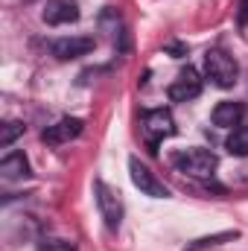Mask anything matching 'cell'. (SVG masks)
Listing matches in <instances>:
<instances>
[{"mask_svg": "<svg viewBox=\"0 0 248 251\" xmlns=\"http://www.w3.org/2000/svg\"><path fill=\"white\" fill-rule=\"evenodd\" d=\"M173 164H175L178 173H184L190 178H213V173L219 167L216 155L207 152V149H184L181 155L173 158Z\"/></svg>", "mask_w": 248, "mask_h": 251, "instance_id": "obj_1", "label": "cell"}, {"mask_svg": "<svg viewBox=\"0 0 248 251\" xmlns=\"http://www.w3.org/2000/svg\"><path fill=\"white\" fill-rule=\"evenodd\" d=\"M204 70L213 79V85H219V88H231L237 82V76H240L237 62L225 50H207L204 53Z\"/></svg>", "mask_w": 248, "mask_h": 251, "instance_id": "obj_2", "label": "cell"}, {"mask_svg": "<svg viewBox=\"0 0 248 251\" xmlns=\"http://www.w3.org/2000/svg\"><path fill=\"white\" fill-rule=\"evenodd\" d=\"M94 199H97V207H99L105 225H108L111 231H117L120 222H123V201H120V193L111 190L105 181H97V184H94Z\"/></svg>", "mask_w": 248, "mask_h": 251, "instance_id": "obj_3", "label": "cell"}, {"mask_svg": "<svg viewBox=\"0 0 248 251\" xmlns=\"http://www.w3.org/2000/svg\"><path fill=\"white\" fill-rule=\"evenodd\" d=\"M128 176H131V184L140 190L143 196H152V199H167V196H170L167 184H164L146 164H140L137 158L128 161Z\"/></svg>", "mask_w": 248, "mask_h": 251, "instance_id": "obj_4", "label": "cell"}, {"mask_svg": "<svg viewBox=\"0 0 248 251\" xmlns=\"http://www.w3.org/2000/svg\"><path fill=\"white\" fill-rule=\"evenodd\" d=\"M143 131L149 134V140H152V146H155L158 140L175 134V120H173V114H170L167 108H152V111L143 114Z\"/></svg>", "mask_w": 248, "mask_h": 251, "instance_id": "obj_5", "label": "cell"}, {"mask_svg": "<svg viewBox=\"0 0 248 251\" xmlns=\"http://www.w3.org/2000/svg\"><path fill=\"white\" fill-rule=\"evenodd\" d=\"M167 94H170L173 102H190V100H196L201 94V76H198V70L196 67H184L178 73V79L170 85Z\"/></svg>", "mask_w": 248, "mask_h": 251, "instance_id": "obj_6", "label": "cell"}, {"mask_svg": "<svg viewBox=\"0 0 248 251\" xmlns=\"http://www.w3.org/2000/svg\"><path fill=\"white\" fill-rule=\"evenodd\" d=\"M94 38H88V35H73V38H59V41H53L50 44V53L59 59V62H73V59H82V56H88L91 50H94Z\"/></svg>", "mask_w": 248, "mask_h": 251, "instance_id": "obj_7", "label": "cell"}, {"mask_svg": "<svg viewBox=\"0 0 248 251\" xmlns=\"http://www.w3.org/2000/svg\"><path fill=\"white\" fill-rule=\"evenodd\" d=\"M82 120L79 117H62V120H56L53 126H47L44 131H41V140L44 143H50V146H62V143H70L73 137H79L82 134Z\"/></svg>", "mask_w": 248, "mask_h": 251, "instance_id": "obj_8", "label": "cell"}, {"mask_svg": "<svg viewBox=\"0 0 248 251\" xmlns=\"http://www.w3.org/2000/svg\"><path fill=\"white\" fill-rule=\"evenodd\" d=\"M79 3L76 0H47L44 6V21L50 26H62V24H76L79 21Z\"/></svg>", "mask_w": 248, "mask_h": 251, "instance_id": "obj_9", "label": "cell"}, {"mask_svg": "<svg viewBox=\"0 0 248 251\" xmlns=\"http://www.w3.org/2000/svg\"><path fill=\"white\" fill-rule=\"evenodd\" d=\"M243 117H246V105L234 102V100H225L213 108V123L219 128H237V126H243Z\"/></svg>", "mask_w": 248, "mask_h": 251, "instance_id": "obj_10", "label": "cell"}, {"mask_svg": "<svg viewBox=\"0 0 248 251\" xmlns=\"http://www.w3.org/2000/svg\"><path fill=\"white\" fill-rule=\"evenodd\" d=\"M0 173L3 178H26L29 176V161L24 152H9L3 161H0Z\"/></svg>", "mask_w": 248, "mask_h": 251, "instance_id": "obj_11", "label": "cell"}, {"mask_svg": "<svg viewBox=\"0 0 248 251\" xmlns=\"http://www.w3.org/2000/svg\"><path fill=\"white\" fill-rule=\"evenodd\" d=\"M234 240H240V231H237V228H231V231H219V234H210V237H198V240H193L184 251H207V249L222 246V243H234Z\"/></svg>", "mask_w": 248, "mask_h": 251, "instance_id": "obj_12", "label": "cell"}, {"mask_svg": "<svg viewBox=\"0 0 248 251\" xmlns=\"http://www.w3.org/2000/svg\"><path fill=\"white\" fill-rule=\"evenodd\" d=\"M225 149L237 158H248V126H237L231 128L228 140H225Z\"/></svg>", "mask_w": 248, "mask_h": 251, "instance_id": "obj_13", "label": "cell"}, {"mask_svg": "<svg viewBox=\"0 0 248 251\" xmlns=\"http://www.w3.org/2000/svg\"><path fill=\"white\" fill-rule=\"evenodd\" d=\"M21 134H24V123H21V120H9V123H3L0 126V146L9 149Z\"/></svg>", "mask_w": 248, "mask_h": 251, "instance_id": "obj_14", "label": "cell"}, {"mask_svg": "<svg viewBox=\"0 0 248 251\" xmlns=\"http://www.w3.org/2000/svg\"><path fill=\"white\" fill-rule=\"evenodd\" d=\"M38 251H76V249L70 243H64V240H44Z\"/></svg>", "mask_w": 248, "mask_h": 251, "instance_id": "obj_15", "label": "cell"}, {"mask_svg": "<svg viewBox=\"0 0 248 251\" xmlns=\"http://www.w3.org/2000/svg\"><path fill=\"white\" fill-rule=\"evenodd\" d=\"M237 21H240V26H246L248 24V0L240 3V15H237Z\"/></svg>", "mask_w": 248, "mask_h": 251, "instance_id": "obj_16", "label": "cell"}]
</instances>
